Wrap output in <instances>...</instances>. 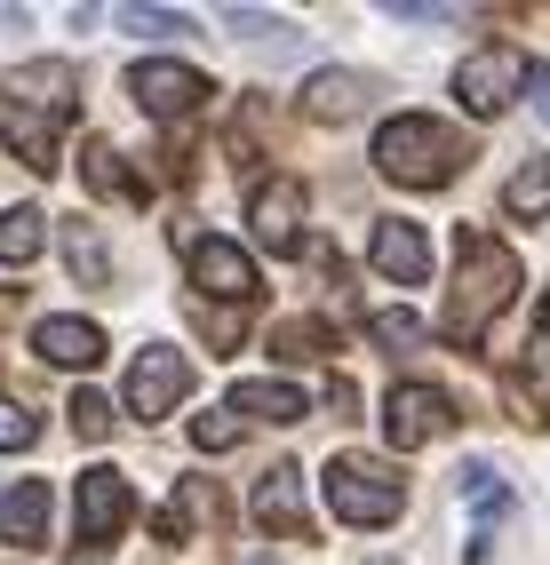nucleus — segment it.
I'll use <instances>...</instances> for the list:
<instances>
[{
    "mask_svg": "<svg viewBox=\"0 0 550 565\" xmlns=\"http://www.w3.org/2000/svg\"><path fill=\"white\" fill-rule=\"evenodd\" d=\"M455 255H463V271H455V303H447V319H438V334L470 351L487 334V319L519 295V255H510L503 239H487L479 223H463V232H455Z\"/></svg>",
    "mask_w": 550,
    "mask_h": 565,
    "instance_id": "f257e3e1",
    "label": "nucleus"
},
{
    "mask_svg": "<svg viewBox=\"0 0 550 565\" xmlns=\"http://www.w3.org/2000/svg\"><path fill=\"white\" fill-rule=\"evenodd\" d=\"M463 136L438 128L431 111H399V120L376 128V168L399 183V192H431V183H455L463 175Z\"/></svg>",
    "mask_w": 550,
    "mask_h": 565,
    "instance_id": "f03ea898",
    "label": "nucleus"
},
{
    "mask_svg": "<svg viewBox=\"0 0 550 565\" xmlns=\"http://www.w3.org/2000/svg\"><path fill=\"white\" fill-rule=\"evenodd\" d=\"M319 486H327V510H336L343 525H391L399 510H408V478H399L391 462H376V455H336Z\"/></svg>",
    "mask_w": 550,
    "mask_h": 565,
    "instance_id": "7ed1b4c3",
    "label": "nucleus"
},
{
    "mask_svg": "<svg viewBox=\"0 0 550 565\" xmlns=\"http://www.w3.org/2000/svg\"><path fill=\"white\" fill-rule=\"evenodd\" d=\"M519 88H527V56L510 49V41L470 49V56L455 64V96H463L470 120H495V111H510V104H519Z\"/></svg>",
    "mask_w": 550,
    "mask_h": 565,
    "instance_id": "20e7f679",
    "label": "nucleus"
},
{
    "mask_svg": "<svg viewBox=\"0 0 550 565\" xmlns=\"http://www.w3.org/2000/svg\"><path fill=\"white\" fill-rule=\"evenodd\" d=\"M128 414L136 423H160V414H176L183 398H192V359H183L176 343H144L136 366H128Z\"/></svg>",
    "mask_w": 550,
    "mask_h": 565,
    "instance_id": "39448f33",
    "label": "nucleus"
},
{
    "mask_svg": "<svg viewBox=\"0 0 550 565\" xmlns=\"http://www.w3.org/2000/svg\"><path fill=\"white\" fill-rule=\"evenodd\" d=\"M128 96L152 111V120H192V111L215 96L208 88V72L200 64H176V56H144L136 72H128Z\"/></svg>",
    "mask_w": 550,
    "mask_h": 565,
    "instance_id": "423d86ee",
    "label": "nucleus"
},
{
    "mask_svg": "<svg viewBox=\"0 0 550 565\" xmlns=\"http://www.w3.org/2000/svg\"><path fill=\"white\" fill-rule=\"evenodd\" d=\"M183 271H192V287L208 295V303H255L264 295V279H255V263L240 255V239H192V255H183Z\"/></svg>",
    "mask_w": 550,
    "mask_h": 565,
    "instance_id": "0eeeda50",
    "label": "nucleus"
},
{
    "mask_svg": "<svg viewBox=\"0 0 550 565\" xmlns=\"http://www.w3.org/2000/svg\"><path fill=\"white\" fill-rule=\"evenodd\" d=\"M247 518L264 525V534H279V542H311V502H304V470H296V462H272L264 478H255V494H247Z\"/></svg>",
    "mask_w": 550,
    "mask_h": 565,
    "instance_id": "6e6552de",
    "label": "nucleus"
},
{
    "mask_svg": "<svg viewBox=\"0 0 550 565\" xmlns=\"http://www.w3.org/2000/svg\"><path fill=\"white\" fill-rule=\"evenodd\" d=\"M128 518H136V486L113 470V462H96V470H81V542H120L128 534Z\"/></svg>",
    "mask_w": 550,
    "mask_h": 565,
    "instance_id": "1a4fd4ad",
    "label": "nucleus"
},
{
    "mask_svg": "<svg viewBox=\"0 0 550 565\" xmlns=\"http://www.w3.org/2000/svg\"><path fill=\"white\" fill-rule=\"evenodd\" d=\"M247 223L272 255H304V183L296 175H264L247 200Z\"/></svg>",
    "mask_w": 550,
    "mask_h": 565,
    "instance_id": "9d476101",
    "label": "nucleus"
},
{
    "mask_svg": "<svg viewBox=\"0 0 550 565\" xmlns=\"http://www.w3.org/2000/svg\"><path fill=\"white\" fill-rule=\"evenodd\" d=\"M438 430H455V398L431 391V383H399L383 398V438L391 446H431Z\"/></svg>",
    "mask_w": 550,
    "mask_h": 565,
    "instance_id": "9b49d317",
    "label": "nucleus"
},
{
    "mask_svg": "<svg viewBox=\"0 0 550 565\" xmlns=\"http://www.w3.org/2000/svg\"><path fill=\"white\" fill-rule=\"evenodd\" d=\"M0 104L32 111V120H72V111H81V72H72V64H49V56H41V64H17Z\"/></svg>",
    "mask_w": 550,
    "mask_h": 565,
    "instance_id": "f8f14e48",
    "label": "nucleus"
},
{
    "mask_svg": "<svg viewBox=\"0 0 550 565\" xmlns=\"http://www.w3.org/2000/svg\"><path fill=\"white\" fill-rule=\"evenodd\" d=\"M367 255H376L383 279H399V287H431V239H423V223H408V215H376V239H367Z\"/></svg>",
    "mask_w": 550,
    "mask_h": 565,
    "instance_id": "ddd939ff",
    "label": "nucleus"
},
{
    "mask_svg": "<svg viewBox=\"0 0 550 565\" xmlns=\"http://www.w3.org/2000/svg\"><path fill=\"white\" fill-rule=\"evenodd\" d=\"M0 542L9 550H49V486L41 478H17L0 494Z\"/></svg>",
    "mask_w": 550,
    "mask_h": 565,
    "instance_id": "4468645a",
    "label": "nucleus"
},
{
    "mask_svg": "<svg viewBox=\"0 0 550 565\" xmlns=\"http://www.w3.org/2000/svg\"><path fill=\"white\" fill-rule=\"evenodd\" d=\"M32 351H41L49 366H96L104 359V327L96 319H41V327H32Z\"/></svg>",
    "mask_w": 550,
    "mask_h": 565,
    "instance_id": "2eb2a0df",
    "label": "nucleus"
},
{
    "mask_svg": "<svg viewBox=\"0 0 550 565\" xmlns=\"http://www.w3.org/2000/svg\"><path fill=\"white\" fill-rule=\"evenodd\" d=\"M81 183H88V192L96 200H144V183H136V168H128V152H120V143L113 136H88L81 143Z\"/></svg>",
    "mask_w": 550,
    "mask_h": 565,
    "instance_id": "dca6fc26",
    "label": "nucleus"
},
{
    "mask_svg": "<svg viewBox=\"0 0 550 565\" xmlns=\"http://www.w3.org/2000/svg\"><path fill=\"white\" fill-rule=\"evenodd\" d=\"M359 104H367V81H359V72H336V64H327V72H311V81H304V111H311V120H351Z\"/></svg>",
    "mask_w": 550,
    "mask_h": 565,
    "instance_id": "f3484780",
    "label": "nucleus"
},
{
    "mask_svg": "<svg viewBox=\"0 0 550 565\" xmlns=\"http://www.w3.org/2000/svg\"><path fill=\"white\" fill-rule=\"evenodd\" d=\"M224 406L232 414H264V423H304V414H311V398L296 383H232Z\"/></svg>",
    "mask_w": 550,
    "mask_h": 565,
    "instance_id": "a211bd4d",
    "label": "nucleus"
},
{
    "mask_svg": "<svg viewBox=\"0 0 550 565\" xmlns=\"http://www.w3.org/2000/svg\"><path fill=\"white\" fill-rule=\"evenodd\" d=\"M0 128H9V143L24 152V168H32V175H49V168H56V120H32V111L0 104Z\"/></svg>",
    "mask_w": 550,
    "mask_h": 565,
    "instance_id": "6ab92c4d",
    "label": "nucleus"
},
{
    "mask_svg": "<svg viewBox=\"0 0 550 565\" xmlns=\"http://www.w3.org/2000/svg\"><path fill=\"white\" fill-rule=\"evenodd\" d=\"M49 247V215L41 207H0V263H32Z\"/></svg>",
    "mask_w": 550,
    "mask_h": 565,
    "instance_id": "aec40b11",
    "label": "nucleus"
},
{
    "mask_svg": "<svg viewBox=\"0 0 550 565\" xmlns=\"http://www.w3.org/2000/svg\"><path fill=\"white\" fill-rule=\"evenodd\" d=\"M64 263L81 287H113V255L96 247V223H64Z\"/></svg>",
    "mask_w": 550,
    "mask_h": 565,
    "instance_id": "412c9836",
    "label": "nucleus"
},
{
    "mask_svg": "<svg viewBox=\"0 0 550 565\" xmlns=\"http://www.w3.org/2000/svg\"><path fill=\"white\" fill-rule=\"evenodd\" d=\"M503 207L519 215V223H535V215H550V152L542 160H527L519 175H510V192H503Z\"/></svg>",
    "mask_w": 550,
    "mask_h": 565,
    "instance_id": "4be33fe9",
    "label": "nucleus"
},
{
    "mask_svg": "<svg viewBox=\"0 0 550 565\" xmlns=\"http://www.w3.org/2000/svg\"><path fill=\"white\" fill-rule=\"evenodd\" d=\"M200 510H215V486H208V478H183V494H176V502L152 518V534H160V542H183Z\"/></svg>",
    "mask_w": 550,
    "mask_h": 565,
    "instance_id": "5701e85b",
    "label": "nucleus"
},
{
    "mask_svg": "<svg viewBox=\"0 0 550 565\" xmlns=\"http://www.w3.org/2000/svg\"><path fill=\"white\" fill-rule=\"evenodd\" d=\"M272 359H287V366L327 359V327H319V319H279V327H272Z\"/></svg>",
    "mask_w": 550,
    "mask_h": 565,
    "instance_id": "b1692460",
    "label": "nucleus"
},
{
    "mask_svg": "<svg viewBox=\"0 0 550 565\" xmlns=\"http://www.w3.org/2000/svg\"><path fill=\"white\" fill-rule=\"evenodd\" d=\"M519 383H527V423H542V414H550V343H542V334L519 351Z\"/></svg>",
    "mask_w": 550,
    "mask_h": 565,
    "instance_id": "393cba45",
    "label": "nucleus"
},
{
    "mask_svg": "<svg viewBox=\"0 0 550 565\" xmlns=\"http://www.w3.org/2000/svg\"><path fill=\"white\" fill-rule=\"evenodd\" d=\"M463 494H470V518H479V525L510 510V486H503L495 470H463Z\"/></svg>",
    "mask_w": 550,
    "mask_h": 565,
    "instance_id": "a878e982",
    "label": "nucleus"
},
{
    "mask_svg": "<svg viewBox=\"0 0 550 565\" xmlns=\"http://www.w3.org/2000/svg\"><path fill=\"white\" fill-rule=\"evenodd\" d=\"M32 438H41V423H32V406L0 391V455H24Z\"/></svg>",
    "mask_w": 550,
    "mask_h": 565,
    "instance_id": "bb28decb",
    "label": "nucleus"
},
{
    "mask_svg": "<svg viewBox=\"0 0 550 565\" xmlns=\"http://www.w3.org/2000/svg\"><path fill=\"white\" fill-rule=\"evenodd\" d=\"M232 438H240V414H232V406H208V414H192V446H200V455H224Z\"/></svg>",
    "mask_w": 550,
    "mask_h": 565,
    "instance_id": "cd10ccee",
    "label": "nucleus"
},
{
    "mask_svg": "<svg viewBox=\"0 0 550 565\" xmlns=\"http://www.w3.org/2000/svg\"><path fill=\"white\" fill-rule=\"evenodd\" d=\"M367 334H376L383 351H415V343H423V319H415V311H376V319H367Z\"/></svg>",
    "mask_w": 550,
    "mask_h": 565,
    "instance_id": "c85d7f7f",
    "label": "nucleus"
},
{
    "mask_svg": "<svg viewBox=\"0 0 550 565\" xmlns=\"http://www.w3.org/2000/svg\"><path fill=\"white\" fill-rule=\"evenodd\" d=\"M72 430L96 446L104 430H113V398H104V391H72Z\"/></svg>",
    "mask_w": 550,
    "mask_h": 565,
    "instance_id": "c756f323",
    "label": "nucleus"
},
{
    "mask_svg": "<svg viewBox=\"0 0 550 565\" xmlns=\"http://www.w3.org/2000/svg\"><path fill=\"white\" fill-rule=\"evenodd\" d=\"M128 32H192V17H176V9H120Z\"/></svg>",
    "mask_w": 550,
    "mask_h": 565,
    "instance_id": "7c9ffc66",
    "label": "nucleus"
},
{
    "mask_svg": "<svg viewBox=\"0 0 550 565\" xmlns=\"http://www.w3.org/2000/svg\"><path fill=\"white\" fill-rule=\"evenodd\" d=\"M527 81H535V120L550 128V64H535V72H527Z\"/></svg>",
    "mask_w": 550,
    "mask_h": 565,
    "instance_id": "2f4dec72",
    "label": "nucleus"
},
{
    "mask_svg": "<svg viewBox=\"0 0 550 565\" xmlns=\"http://www.w3.org/2000/svg\"><path fill=\"white\" fill-rule=\"evenodd\" d=\"M535 327H542V343H550V295H542V311H535Z\"/></svg>",
    "mask_w": 550,
    "mask_h": 565,
    "instance_id": "473e14b6",
    "label": "nucleus"
},
{
    "mask_svg": "<svg viewBox=\"0 0 550 565\" xmlns=\"http://www.w3.org/2000/svg\"><path fill=\"white\" fill-rule=\"evenodd\" d=\"M9 311H17V295H0V319H9Z\"/></svg>",
    "mask_w": 550,
    "mask_h": 565,
    "instance_id": "72a5a7b5",
    "label": "nucleus"
}]
</instances>
